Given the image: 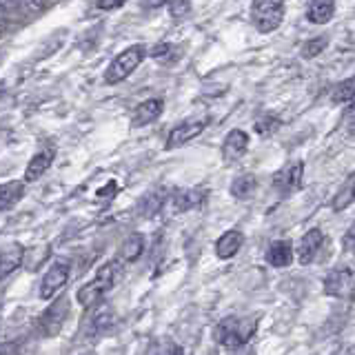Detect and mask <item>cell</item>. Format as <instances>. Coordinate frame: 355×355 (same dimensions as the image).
<instances>
[{
    "label": "cell",
    "instance_id": "cell-26",
    "mask_svg": "<svg viewBox=\"0 0 355 355\" xmlns=\"http://www.w3.org/2000/svg\"><path fill=\"white\" fill-rule=\"evenodd\" d=\"M169 14L178 20L191 14V0H169Z\"/></svg>",
    "mask_w": 355,
    "mask_h": 355
},
{
    "label": "cell",
    "instance_id": "cell-9",
    "mask_svg": "<svg viewBox=\"0 0 355 355\" xmlns=\"http://www.w3.org/2000/svg\"><path fill=\"white\" fill-rule=\"evenodd\" d=\"M302 171H304V164L302 162H293V164L284 166V169H280V171L275 173L273 187L282 196L293 193L295 189H300V184H302Z\"/></svg>",
    "mask_w": 355,
    "mask_h": 355
},
{
    "label": "cell",
    "instance_id": "cell-32",
    "mask_svg": "<svg viewBox=\"0 0 355 355\" xmlns=\"http://www.w3.org/2000/svg\"><path fill=\"white\" fill-rule=\"evenodd\" d=\"M18 0H0V9L5 11V14H14V11L18 9Z\"/></svg>",
    "mask_w": 355,
    "mask_h": 355
},
{
    "label": "cell",
    "instance_id": "cell-4",
    "mask_svg": "<svg viewBox=\"0 0 355 355\" xmlns=\"http://www.w3.org/2000/svg\"><path fill=\"white\" fill-rule=\"evenodd\" d=\"M144 55H147V51H144L142 44H133V47H127L125 51L116 55L114 62L109 64V69L105 73V80L109 85H118L122 80H127V78L142 64Z\"/></svg>",
    "mask_w": 355,
    "mask_h": 355
},
{
    "label": "cell",
    "instance_id": "cell-17",
    "mask_svg": "<svg viewBox=\"0 0 355 355\" xmlns=\"http://www.w3.org/2000/svg\"><path fill=\"white\" fill-rule=\"evenodd\" d=\"M336 14V0H311L306 9V18L313 25H327Z\"/></svg>",
    "mask_w": 355,
    "mask_h": 355
},
{
    "label": "cell",
    "instance_id": "cell-21",
    "mask_svg": "<svg viewBox=\"0 0 355 355\" xmlns=\"http://www.w3.org/2000/svg\"><path fill=\"white\" fill-rule=\"evenodd\" d=\"M47 255H49V247L47 244H42L40 249H25V253H22V266H25L27 271H38V266L47 260Z\"/></svg>",
    "mask_w": 355,
    "mask_h": 355
},
{
    "label": "cell",
    "instance_id": "cell-34",
    "mask_svg": "<svg viewBox=\"0 0 355 355\" xmlns=\"http://www.w3.org/2000/svg\"><path fill=\"white\" fill-rule=\"evenodd\" d=\"M344 251H353V229H349L347 236H344Z\"/></svg>",
    "mask_w": 355,
    "mask_h": 355
},
{
    "label": "cell",
    "instance_id": "cell-3",
    "mask_svg": "<svg viewBox=\"0 0 355 355\" xmlns=\"http://www.w3.org/2000/svg\"><path fill=\"white\" fill-rule=\"evenodd\" d=\"M249 14L260 33H273L284 20V0H253Z\"/></svg>",
    "mask_w": 355,
    "mask_h": 355
},
{
    "label": "cell",
    "instance_id": "cell-30",
    "mask_svg": "<svg viewBox=\"0 0 355 355\" xmlns=\"http://www.w3.org/2000/svg\"><path fill=\"white\" fill-rule=\"evenodd\" d=\"M173 51V47L169 42H162V44H158V47L153 49V58L155 60H166V55H169Z\"/></svg>",
    "mask_w": 355,
    "mask_h": 355
},
{
    "label": "cell",
    "instance_id": "cell-24",
    "mask_svg": "<svg viewBox=\"0 0 355 355\" xmlns=\"http://www.w3.org/2000/svg\"><path fill=\"white\" fill-rule=\"evenodd\" d=\"M202 200H200V193L198 191H180L175 198H173V207L178 211H189V209H193L198 207Z\"/></svg>",
    "mask_w": 355,
    "mask_h": 355
},
{
    "label": "cell",
    "instance_id": "cell-28",
    "mask_svg": "<svg viewBox=\"0 0 355 355\" xmlns=\"http://www.w3.org/2000/svg\"><path fill=\"white\" fill-rule=\"evenodd\" d=\"M160 207H162V196L160 193H149L147 198H144V202H142V214L144 216H153Z\"/></svg>",
    "mask_w": 355,
    "mask_h": 355
},
{
    "label": "cell",
    "instance_id": "cell-33",
    "mask_svg": "<svg viewBox=\"0 0 355 355\" xmlns=\"http://www.w3.org/2000/svg\"><path fill=\"white\" fill-rule=\"evenodd\" d=\"M125 0H98V5H100V9H116V7H120Z\"/></svg>",
    "mask_w": 355,
    "mask_h": 355
},
{
    "label": "cell",
    "instance_id": "cell-13",
    "mask_svg": "<svg viewBox=\"0 0 355 355\" xmlns=\"http://www.w3.org/2000/svg\"><path fill=\"white\" fill-rule=\"evenodd\" d=\"M242 242H244V236L238 229H231L227 233H222V236L216 240V255H218V260H231L233 255L240 251Z\"/></svg>",
    "mask_w": 355,
    "mask_h": 355
},
{
    "label": "cell",
    "instance_id": "cell-2",
    "mask_svg": "<svg viewBox=\"0 0 355 355\" xmlns=\"http://www.w3.org/2000/svg\"><path fill=\"white\" fill-rule=\"evenodd\" d=\"M258 320L255 318H225L216 327L214 338L225 349H240L255 336Z\"/></svg>",
    "mask_w": 355,
    "mask_h": 355
},
{
    "label": "cell",
    "instance_id": "cell-27",
    "mask_svg": "<svg viewBox=\"0 0 355 355\" xmlns=\"http://www.w3.org/2000/svg\"><path fill=\"white\" fill-rule=\"evenodd\" d=\"M351 100H353V78H347L336 89V103H351Z\"/></svg>",
    "mask_w": 355,
    "mask_h": 355
},
{
    "label": "cell",
    "instance_id": "cell-1",
    "mask_svg": "<svg viewBox=\"0 0 355 355\" xmlns=\"http://www.w3.org/2000/svg\"><path fill=\"white\" fill-rule=\"evenodd\" d=\"M120 273H122V260L120 258L103 264L98 269V273H96V277H94L92 282H87V284H83L80 288H78V293H76L78 304L85 306V309L96 306L100 300H103V295L114 288V284L118 282Z\"/></svg>",
    "mask_w": 355,
    "mask_h": 355
},
{
    "label": "cell",
    "instance_id": "cell-31",
    "mask_svg": "<svg viewBox=\"0 0 355 355\" xmlns=\"http://www.w3.org/2000/svg\"><path fill=\"white\" fill-rule=\"evenodd\" d=\"M18 3H22V7L29 11H42L47 7V0H18Z\"/></svg>",
    "mask_w": 355,
    "mask_h": 355
},
{
    "label": "cell",
    "instance_id": "cell-35",
    "mask_svg": "<svg viewBox=\"0 0 355 355\" xmlns=\"http://www.w3.org/2000/svg\"><path fill=\"white\" fill-rule=\"evenodd\" d=\"M164 3H166V0H142V5H144V7H149V9L162 7Z\"/></svg>",
    "mask_w": 355,
    "mask_h": 355
},
{
    "label": "cell",
    "instance_id": "cell-7",
    "mask_svg": "<svg viewBox=\"0 0 355 355\" xmlns=\"http://www.w3.org/2000/svg\"><path fill=\"white\" fill-rule=\"evenodd\" d=\"M207 127V120L200 118V120H184L180 122L175 129H171L169 138H166V149H178L182 147V144L191 142L193 138H198L200 133L205 131Z\"/></svg>",
    "mask_w": 355,
    "mask_h": 355
},
{
    "label": "cell",
    "instance_id": "cell-29",
    "mask_svg": "<svg viewBox=\"0 0 355 355\" xmlns=\"http://www.w3.org/2000/svg\"><path fill=\"white\" fill-rule=\"evenodd\" d=\"M327 47V38H313L311 40L306 47L302 49V53H304V58H315V55Z\"/></svg>",
    "mask_w": 355,
    "mask_h": 355
},
{
    "label": "cell",
    "instance_id": "cell-36",
    "mask_svg": "<svg viewBox=\"0 0 355 355\" xmlns=\"http://www.w3.org/2000/svg\"><path fill=\"white\" fill-rule=\"evenodd\" d=\"M331 355H353V351H351V347H342L338 351H333Z\"/></svg>",
    "mask_w": 355,
    "mask_h": 355
},
{
    "label": "cell",
    "instance_id": "cell-10",
    "mask_svg": "<svg viewBox=\"0 0 355 355\" xmlns=\"http://www.w3.org/2000/svg\"><path fill=\"white\" fill-rule=\"evenodd\" d=\"M249 149V133L242 129H233L227 133L225 142H222V158L227 162H236L240 160Z\"/></svg>",
    "mask_w": 355,
    "mask_h": 355
},
{
    "label": "cell",
    "instance_id": "cell-14",
    "mask_svg": "<svg viewBox=\"0 0 355 355\" xmlns=\"http://www.w3.org/2000/svg\"><path fill=\"white\" fill-rule=\"evenodd\" d=\"M164 109V103L158 98H151V100H144L142 105L136 107L133 111V127H144V125H151L153 120H158L160 114Z\"/></svg>",
    "mask_w": 355,
    "mask_h": 355
},
{
    "label": "cell",
    "instance_id": "cell-20",
    "mask_svg": "<svg viewBox=\"0 0 355 355\" xmlns=\"http://www.w3.org/2000/svg\"><path fill=\"white\" fill-rule=\"evenodd\" d=\"M255 187H258V180H255L253 173L238 175L236 180L231 182V196L238 200H247L255 193Z\"/></svg>",
    "mask_w": 355,
    "mask_h": 355
},
{
    "label": "cell",
    "instance_id": "cell-6",
    "mask_svg": "<svg viewBox=\"0 0 355 355\" xmlns=\"http://www.w3.org/2000/svg\"><path fill=\"white\" fill-rule=\"evenodd\" d=\"M69 273H71V264L69 262L55 260L51 264V269L44 273L42 282H40V297L42 300H51L67 284V280H69Z\"/></svg>",
    "mask_w": 355,
    "mask_h": 355
},
{
    "label": "cell",
    "instance_id": "cell-19",
    "mask_svg": "<svg viewBox=\"0 0 355 355\" xmlns=\"http://www.w3.org/2000/svg\"><path fill=\"white\" fill-rule=\"evenodd\" d=\"M144 236L142 233H131V236L122 242V247H120V253H118V258L122 262H136L140 255L144 253Z\"/></svg>",
    "mask_w": 355,
    "mask_h": 355
},
{
    "label": "cell",
    "instance_id": "cell-5",
    "mask_svg": "<svg viewBox=\"0 0 355 355\" xmlns=\"http://www.w3.org/2000/svg\"><path fill=\"white\" fill-rule=\"evenodd\" d=\"M324 293L331 297H344L351 300L355 293V277L349 266H340V269H333L324 277Z\"/></svg>",
    "mask_w": 355,
    "mask_h": 355
},
{
    "label": "cell",
    "instance_id": "cell-23",
    "mask_svg": "<svg viewBox=\"0 0 355 355\" xmlns=\"http://www.w3.org/2000/svg\"><path fill=\"white\" fill-rule=\"evenodd\" d=\"M111 324H114V311L111 306H100L96 313H92V327H89V333H100L107 331Z\"/></svg>",
    "mask_w": 355,
    "mask_h": 355
},
{
    "label": "cell",
    "instance_id": "cell-18",
    "mask_svg": "<svg viewBox=\"0 0 355 355\" xmlns=\"http://www.w3.org/2000/svg\"><path fill=\"white\" fill-rule=\"evenodd\" d=\"M25 196V182L20 180H9L5 184H0V211H9L14 205H18V200Z\"/></svg>",
    "mask_w": 355,
    "mask_h": 355
},
{
    "label": "cell",
    "instance_id": "cell-22",
    "mask_svg": "<svg viewBox=\"0 0 355 355\" xmlns=\"http://www.w3.org/2000/svg\"><path fill=\"white\" fill-rule=\"evenodd\" d=\"M147 355H184V353L171 338H155L149 344Z\"/></svg>",
    "mask_w": 355,
    "mask_h": 355
},
{
    "label": "cell",
    "instance_id": "cell-12",
    "mask_svg": "<svg viewBox=\"0 0 355 355\" xmlns=\"http://www.w3.org/2000/svg\"><path fill=\"white\" fill-rule=\"evenodd\" d=\"M22 253H25V249L18 242H9L7 247L0 249V280H5L22 264Z\"/></svg>",
    "mask_w": 355,
    "mask_h": 355
},
{
    "label": "cell",
    "instance_id": "cell-16",
    "mask_svg": "<svg viewBox=\"0 0 355 355\" xmlns=\"http://www.w3.org/2000/svg\"><path fill=\"white\" fill-rule=\"evenodd\" d=\"M55 158V151L53 149H44V151H38L33 158L29 160L27 164V171H25V182H36L38 178L49 169L51 162Z\"/></svg>",
    "mask_w": 355,
    "mask_h": 355
},
{
    "label": "cell",
    "instance_id": "cell-15",
    "mask_svg": "<svg viewBox=\"0 0 355 355\" xmlns=\"http://www.w3.org/2000/svg\"><path fill=\"white\" fill-rule=\"evenodd\" d=\"M266 262L271 266H277V269H282V266H288L293 262V247L288 240H275L271 242V247L266 249Z\"/></svg>",
    "mask_w": 355,
    "mask_h": 355
},
{
    "label": "cell",
    "instance_id": "cell-8",
    "mask_svg": "<svg viewBox=\"0 0 355 355\" xmlns=\"http://www.w3.org/2000/svg\"><path fill=\"white\" fill-rule=\"evenodd\" d=\"M67 311H69V302L67 300H58L53 306H49L47 311H44V315L40 318V331L42 336H58L64 320H67Z\"/></svg>",
    "mask_w": 355,
    "mask_h": 355
},
{
    "label": "cell",
    "instance_id": "cell-11",
    "mask_svg": "<svg viewBox=\"0 0 355 355\" xmlns=\"http://www.w3.org/2000/svg\"><path fill=\"white\" fill-rule=\"evenodd\" d=\"M322 240H324V236H322L320 229L306 231L304 236H302V240H300V244H297V262L300 264H311V262H313V258H315L320 247H322Z\"/></svg>",
    "mask_w": 355,
    "mask_h": 355
},
{
    "label": "cell",
    "instance_id": "cell-25",
    "mask_svg": "<svg viewBox=\"0 0 355 355\" xmlns=\"http://www.w3.org/2000/svg\"><path fill=\"white\" fill-rule=\"evenodd\" d=\"M351 202H353V178H349L347 187H344L342 191L336 196V200H333V209L342 211V209H347Z\"/></svg>",
    "mask_w": 355,
    "mask_h": 355
}]
</instances>
